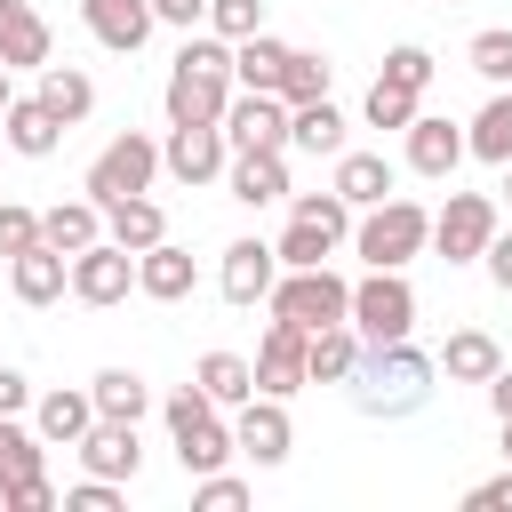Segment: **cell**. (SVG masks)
Segmentation results:
<instances>
[{
    "label": "cell",
    "instance_id": "6da1fadb",
    "mask_svg": "<svg viewBox=\"0 0 512 512\" xmlns=\"http://www.w3.org/2000/svg\"><path fill=\"white\" fill-rule=\"evenodd\" d=\"M232 104V40L224 32H192L168 64V128H192V120H224Z\"/></svg>",
    "mask_w": 512,
    "mask_h": 512
},
{
    "label": "cell",
    "instance_id": "7a4b0ae2",
    "mask_svg": "<svg viewBox=\"0 0 512 512\" xmlns=\"http://www.w3.org/2000/svg\"><path fill=\"white\" fill-rule=\"evenodd\" d=\"M352 400L368 416H416L432 400V360L400 336V344H360V368H352Z\"/></svg>",
    "mask_w": 512,
    "mask_h": 512
},
{
    "label": "cell",
    "instance_id": "3957f363",
    "mask_svg": "<svg viewBox=\"0 0 512 512\" xmlns=\"http://www.w3.org/2000/svg\"><path fill=\"white\" fill-rule=\"evenodd\" d=\"M160 416H168V440H176V464L200 480V472H224L232 456H240V440H232V424L216 416V400L200 392V384H184V392H168L160 400Z\"/></svg>",
    "mask_w": 512,
    "mask_h": 512
},
{
    "label": "cell",
    "instance_id": "277c9868",
    "mask_svg": "<svg viewBox=\"0 0 512 512\" xmlns=\"http://www.w3.org/2000/svg\"><path fill=\"white\" fill-rule=\"evenodd\" d=\"M264 304H272V320H296V328L312 336V328L352 320V280H344V272H328V264H304V272H280Z\"/></svg>",
    "mask_w": 512,
    "mask_h": 512
},
{
    "label": "cell",
    "instance_id": "5b68a950",
    "mask_svg": "<svg viewBox=\"0 0 512 512\" xmlns=\"http://www.w3.org/2000/svg\"><path fill=\"white\" fill-rule=\"evenodd\" d=\"M352 248H360L368 264H392V272H400L408 256H424V248H432V208H416V200H400V192H392V200H376V208L352 224Z\"/></svg>",
    "mask_w": 512,
    "mask_h": 512
},
{
    "label": "cell",
    "instance_id": "8992f818",
    "mask_svg": "<svg viewBox=\"0 0 512 512\" xmlns=\"http://www.w3.org/2000/svg\"><path fill=\"white\" fill-rule=\"evenodd\" d=\"M152 176H160V144L128 128V136H112V144L88 160L80 192H88L96 208H112V200H136V192H152Z\"/></svg>",
    "mask_w": 512,
    "mask_h": 512
},
{
    "label": "cell",
    "instance_id": "52a82bcc",
    "mask_svg": "<svg viewBox=\"0 0 512 512\" xmlns=\"http://www.w3.org/2000/svg\"><path fill=\"white\" fill-rule=\"evenodd\" d=\"M352 328H360L368 344L416 336V288H408L392 264H368V280H352Z\"/></svg>",
    "mask_w": 512,
    "mask_h": 512
},
{
    "label": "cell",
    "instance_id": "ba28073f",
    "mask_svg": "<svg viewBox=\"0 0 512 512\" xmlns=\"http://www.w3.org/2000/svg\"><path fill=\"white\" fill-rule=\"evenodd\" d=\"M488 240H496V200L488 192H448V208L432 216V248L448 264H480Z\"/></svg>",
    "mask_w": 512,
    "mask_h": 512
},
{
    "label": "cell",
    "instance_id": "9c48e42d",
    "mask_svg": "<svg viewBox=\"0 0 512 512\" xmlns=\"http://www.w3.org/2000/svg\"><path fill=\"white\" fill-rule=\"evenodd\" d=\"M160 168H168L176 184H216V176L232 168V136H224V120L168 128V144H160Z\"/></svg>",
    "mask_w": 512,
    "mask_h": 512
},
{
    "label": "cell",
    "instance_id": "30bf717a",
    "mask_svg": "<svg viewBox=\"0 0 512 512\" xmlns=\"http://www.w3.org/2000/svg\"><path fill=\"white\" fill-rule=\"evenodd\" d=\"M224 136H232V152H288V96L240 88L224 104Z\"/></svg>",
    "mask_w": 512,
    "mask_h": 512
},
{
    "label": "cell",
    "instance_id": "8fae6325",
    "mask_svg": "<svg viewBox=\"0 0 512 512\" xmlns=\"http://www.w3.org/2000/svg\"><path fill=\"white\" fill-rule=\"evenodd\" d=\"M128 288H136V248H120L112 232H104V240H88V248L72 256V296H80V304H96V312H104V304H120Z\"/></svg>",
    "mask_w": 512,
    "mask_h": 512
},
{
    "label": "cell",
    "instance_id": "7c38bea8",
    "mask_svg": "<svg viewBox=\"0 0 512 512\" xmlns=\"http://www.w3.org/2000/svg\"><path fill=\"white\" fill-rule=\"evenodd\" d=\"M232 440H240V456L248 464H288V448H296V424H288V400H272V392H256V400H240V416H232Z\"/></svg>",
    "mask_w": 512,
    "mask_h": 512
},
{
    "label": "cell",
    "instance_id": "4fadbf2b",
    "mask_svg": "<svg viewBox=\"0 0 512 512\" xmlns=\"http://www.w3.org/2000/svg\"><path fill=\"white\" fill-rule=\"evenodd\" d=\"M304 328L296 320H272L264 328V344H256V392H272V400H288V392H304L312 384V368H304Z\"/></svg>",
    "mask_w": 512,
    "mask_h": 512
},
{
    "label": "cell",
    "instance_id": "5bb4252c",
    "mask_svg": "<svg viewBox=\"0 0 512 512\" xmlns=\"http://www.w3.org/2000/svg\"><path fill=\"white\" fill-rule=\"evenodd\" d=\"M272 280H280V248H272V240H232V248H224V264H216L224 304H264V296H272Z\"/></svg>",
    "mask_w": 512,
    "mask_h": 512
},
{
    "label": "cell",
    "instance_id": "9a60e30c",
    "mask_svg": "<svg viewBox=\"0 0 512 512\" xmlns=\"http://www.w3.org/2000/svg\"><path fill=\"white\" fill-rule=\"evenodd\" d=\"M0 64H8V72L56 64V32H48V16H40L32 0H0Z\"/></svg>",
    "mask_w": 512,
    "mask_h": 512
},
{
    "label": "cell",
    "instance_id": "2e32d148",
    "mask_svg": "<svg viewBox=\"0 0 512 512\" xmlns=\"http://www.w3.org/2000/svg\"><path fill=\"white\" fill-rule=\"evenodd\" d=\"M400 136H408V168H416V176H432V184H448V176H456V160L472 152V144H464V128H456V120H440V112H416Z\"/></svg>",
    "mask_w": 512,
    "mask_h": 512
},
{
    "label": "cell",
    "instance_id": "e0dca14e",
    "mask_svg": "<svg viewBox=\"0 0 512 512\" xmlns=\"http://www.w3.org/2000/svg\"><path fill=\"white\" fill-rule=\"evenodd\" d=\"M8 288H16V304H56L72 288V256L48 248V240H32L24 256H8Z\"/></svg>",
    "mask_w": 512,
    "mask_h": 512
},
{
    "label": "cell",
    "instance_id": "ac0fdd59",
    "mask_svg": "<svg viewBox=\"0 0 512 512\" xmlns=\"http://www.w3.org/2000/svg\"><path fill=\"white\" fill-rule=\"evenodd\" d=\"M80 16H88V32L112 48V56H136L144 40H152V0H80Z\"/></svg>",
    "mask_w": 512,
    "mask_h": 512
},
{
    "label": "cell",
    "instance_id": "d6986e66",
    "mask_svg": "<svg viewBox=\"0 0 512 512\" xmlns=\"http://www.w3.org/2000/svg\"><path fill=\"white\" fill-rule=\"evenodd\" d=\"M136 288H144L152 304H184V296L200 288V272H192V248H176V240H152V248L136 256Z\"/></svg>",
    "mask_w": 512,
    "mask_h": 512
},
{
    "label": "cell",
    "instance_id": "ffe728a7",
    "mask_svg": "<svg viewBox=\"0 0 512 512\" xmlns=\"http://www.w3.org/2000/svg\"><path fill=\"white\" fill-rule=\"evenodd\" d=\"M80 464H88L96 480H136V464H144V448H136V424H120V416H96V424H88V440H80Z\"/></svg>",
    "mask_w": 512,
    "mask_h": 512
},
{
    "label": "cell",
    "instance_id": "44dd1931",
    "mask_svg": "<svg viewBox=\"0 0 512 512\" xmlns=\"http://www.w3.org/2000/svg\"><path fill=\"white\" fill-rule=\"evenodd\" d=\"M88 424H96V392H40V400H32V432H40L48 448H80Z\"/></svg>",
    "mask_w": 512,
    "mask_h": 512
},
{
    "label": "cell",
    "instance_id": "7402d4cb",
    "mask_svg": "<svg viewBox=\"0 0 512 512\" xmlns=\"http://www.w3.org/2000/svg\"><path fill=\"white\" fill-rule=\"evenodd\" d=\"M224 184H232L240 208H272V200H288V160L280 152H232Z\"/></svg>",
    "mask_w": 512,
    "mask_h": 512
},
{
    "label": "cell",
    "instance_id": "603a6c76",
    "mask_svg": "<svg viewBox=\"0 0 512 512\" xmlns=\"http://www.w3.org/2000/svg\"><path fill=\"white\" fill-rule=\"evenodd\" d=\"M360 328L352 320H336V328H312V344H304V368H312V384H352V368H360Z\"/></svg>",
    "mask_w": 512,
    "mask_h": 512
},
{
    "label": "cell",
    "instance_id": "cb8c5ba5",
    "mask_svg": "<svg viewBox=\"0 0 512 512\" xmlns=\"http://www.w3.org/2000/svg\"><path fill=\"white\" fill-rule=\"evenodd\" d=\"M392 184H400V168H392L384 152H336V192H344L352 208H376V200H392Z\"/></svg>",
    "mask_w": 512,
    "mask_h": 512
},
{
    "label": "cell",
    "instance_id": "d4e9b609",
    "mask_svg": "<svg viewBox=\"0 0 512 512\" xmlns=\"http://www.w3.org/2000/svg\"><path fill=\"white\" fill-rule=\"evenodd\" d=\"M496 368H504V352H496L488 328H456V336L440 344V376H448V384H488Z\"/></svg>",
    "mask_w": 512,
    "mask_h": 512
},
{
    "label": "cell",
    "instance_id": "484cf974",
    "mask_svg": "<svg viewBox=\"0 0 512 512\" xmlns=\"http://www.w3.org/2000/svg\"><path fill=\"white\" fill-rule=\"evenodd\" d=\"M32 96H40V104H48V112H56L64 128L96 112V80H88L80 64H40V88H32Z\"/></svg>",
    "mask_w": 512,
    "mask_h": 512
},
{
    "label": "cell",
    "instance_id": "4316f807",
    "mask_svg": "<svg viewBox=\"0 0 512 512\" xmlns=\"http://www.w3.org/2000/svg\"><path fill=\"white\" fill-rule=\"evenodd\" d=\"M0 120H8V144H16L24 160H48V152L64 144V120H56V112H48L40 96H16V104H8Z\"/></svg>",
    "mask_w": 512,
    "mask_h": 512
},
{
    "label": "cell",
    "instance_id": "83f0119b",
    "mask_svg": "<svg viewBox=\"0 0 512 512\" xmlns=\"http://www.w3.org/2000/svg\"><path fill=\"white\" fill-rule=\"evenodd\" d=\"M192 384H200L216 408H240V400H256V360H240V352H200Z\"/></svg>",
    "mask_w": 512,
    "mask_h": 512
},
{
    "label": "cell",
    "instance_id": "f1b7e54d",
    "mask_svg": "<svg viewBox=\"0 0 512 512\" xmlns=\"http://www.w3.org/2000/svg\"><path fill=\"white\" fill-rule=\"evenodd\" d=\"M280 72H288V40H272V32L232 40V80H240V88H272V96H280Z\"/></svg>",
    "mask_w": 512,
    "mask_h": 512
},
{
    "label": "cell",
    "instance_id": "f546056e",
    "mask_svg": "<svg viewBox=\"0 0 512 512\" xmlns=\"http://www.w3.org/2000/svg\"><path fill=\"white\" fill-rule=\"evenodd\" d=\"M288 144L296 152H344V112L328 104V96H312V104H288Z\"/></svg>",
    "mask_w": 512,
    "mask_h": 512
},
{
    "label": "cell",
    "instance_id": "4dcf8cb0",
    "mask_svg": "<svg viewBox=\"0 0 512 512\" xmlns=\"http://www.w3.org/2000/svg\"><path fill=\"white\" fill-rule=\"evenodd\" d=\"M40 240L64 248V256H80L88 240H104V208H96V200H56V208L40 216Z\"/></svg>",
    "mask_w": 512,
    "mask_h": 512
},
{
    "label": "cell",
    "instance_id": "1f68e13d",
    "mask_svg": "<svg viewBox=\"0 0 512 512\" xmlns=\"http://www.w3.org/2000/svg\"><path fill=\"white\" fill-rule=\"evenodd\" d=\"M464 144H472V160H488V168H504V160H512V88H496V96L472 112Z\"/></svg>",
    "mask_w": 512,
    "mask_h": 512
},
{
    "label": "cell",
    "instance_id": "d6a6232c",
    "mask_svg": "<svg viewBox=\"0 0 512 512\" xmlns=\"http://www.w3.org/2000/svg\"><path fill=\"white\" fill-rule=\"evenodd\" d=\"M104 232H112L120 248H136V256H144L152 240H168V216H160V200H144V192H136V200H112V208H104Z\"/></svg>",
    "mask_w": 512,
    "mask_h": 512
},
{
    "label": "cell",
    "instance_id": "836d02e7",
    "mask_svg": "<svg viewBox=\"0 0 512 512\" xmlns=\"http://www.w3.org/2000/svg\"><path fill=\"white\" fill-rule=\"evenodd\" d=\"M40 464H48V440L24 432L16 416H0V496H8L16 480H40Z\"/></svg>",
    "mask_w": 512,
    "mask_h": 512
},
{
    "label": "cell",
    "instance_id": "e575fe53",
    "mask_svg": "<svg viewBox=\"0 0 512 512\" xmlns=\"http://www.w3.org/2000/svg\"><path fill=\"white\" fill-rule=\"evenodd\" d=\"M88 392H96V416H120V424H136V416L152 408V384H144L136 368H104Z\"/></svg>",
    "mask_w": 512,
    "mask_h": 512
},
{
    "label": "cell",
    "instance_id": "d590c367",
    "mask_svg": "<svg viewBox=\"0 0 512 512\" xmlns=\"http://www.w3.org/2000/svg\"><path fill=\"white\" fill-rule=\"evenodd\" d=\"M464 64H472L488 88H512V24H488V32H472Z\"/></svg>",
    "mask_w": 512,
    "mask_h": 512
},
{
    "label": "cell",
    "instance_id": "8d00e7d4",
    "mask_svg": "<svg viewBox=\"0 0 512 512\" xmlns=\"http://www.w3.org/2000/svg\"><path fill=\"white\" fill-rule=\"evenodd\" d=\"M280 96H288V104H312V96H328V56H312V48H288Z\"/></svg>",
    "mask_w": 512,
    "mask_h": 512
},
{
    "label": "cell",
    "instance_id": "74e56055",
    "mask_svg": "<svg viewBox=\"0 0 512 512\" xmlns=\"http://www.w3.org/2000/svg\"><path fill=\"white\" fill-rule=\"evenodd\" d=\"M424 104H416V88H400V80H376L368 88V128H408Z\"/></svg>",
    "mask_w": 512,
    "mask_h": 512
},
{
    "label": "cell",
    "instance_id": "f35d334b",
    "mask_svg": "<svg viewBox=\"0 0 512 512\" xmlns=\"http://www.w3.org/2000/svg\"><path fill=\"white\" fill-rule=\"evenodd\" d=\"M384 80H400V88H432V48H416V40H400L392 56H384Z\"/></svg>",
    "mask_w": 512,
    "mask_h": 512
},
{
    "label": "cell",
    "instance_id": "ab89813d",
    "mask_svg": "<svg viewBox=\"0 0 512 512\" xmlns=\"http://www.w3.org/2000/svg\"><path fill=\"white\" fill-rule=\"evenodd\" d=\"M192 504H200V512H240V504H248V480H232V472H200V480H192Z\"/></svg>",
    "mask_w": 512,
    "mask_h": 512
},
{
    "label": "cell",
    "instance_id": "60d3db41",
    "mask_svg": "<svg viewBox=\"0 0 512 512\" xmlns=\"http://www.w3.org/2000/svg\"><path fill=\"white\" fill-rule=\"evenodd\" d=\"M208 24L224 40H248V32H264V0H208Z\"/></svg>",
    "mask_w": 512,
    "mask_h": 512
},
{
    "label": "cell",
    "instance_id": "b9f144b4",
    "mask_svg": "<svg viewBox=\"0 0 512 512\" xmlns=\"http://www.w3.org/2000/svg\"><path fill=\"white\" fill-rule=\"evenodd\" d=\"M32 240H40V216L16 208V200H0V256H24Z\"/></svg>",
    "mask_w": 512,
    "mask_h": 512
},
{
    "label": "cell",
    "instance_id": "7bdbcfd3",
    "mask_svg": "<svg viewBox=\"0 0 512 512\" xmlns=\"http://www.w3.org/2000/svg\"><path fill=\"white\" fill-rule=\"evenodd\" d=\"M64 512H120V480H80V488H64Z\"/></svg>",
    "mask_w": 512,
    "mask_h": 512
},
{
    "label": "cell",
    "instance_id": "ee69618b",
    "mask_svg": "<svg viewBox=\"0 0 512 512\" xmlns=\"http://www.w3.org/2000/svg\"><path fill=\"white\" fill-rule=\"evenodd\" d=\"M0 512H56V488H48V472H40V480H16V488L0 496Z\"/></svg>",
    "mask_w": 512,
    "mask_h": 512
},
{
    "label": "cell",
    "instance_id": "f6af8a7d",
    "mask_svg": "<svg viewBox=\"0 0 512 512\" xmlns=\"http://www.w3.org/2000/svg\"><path fill=\"white\" fill-rule=\"evenodd\" d=\"M472 512H512V472H496V480H480L472 496H464Z\"/></svg>",
    "mask_w": 512,
    "mask_h": 512
},
{
    "label": "cell",
    "instance_id": "bcb514c9",
    "mask_svg": "<svg viewBox=\"0 0 512 512\" xmlns=\"http://www.w3.org/2000/svg\"><path fill=\"white\" fill-rule=\"evenodd\" d=\"M152 16L176 24V32H192V24H208V0H152Z\"/></svg>",
    "mask_w": 512,
    "mask_h": 512
},
{
    "label": "cell",
    "instance_id": "7dc6e473",
    "mask_svg": "<svg viewBox=\"0 0 512 512\" xmlns=\"http://www.w3.org/2000/svg\"><path fill=\"white\" fill-rule=\"evenodd\" d=\"M480 264H488V280H496V288H504V296H512V232H496V240H488V256H480Z\"/></svg>",
    "mask_w": 512,
    "mask_h": 512
},
{
    "label": "cell",
    "instance_id": "c3c4849f",
    "mask_svg": "<svg viewBox=\"0 0 512 512\" xmlns=\"http://www.w3.org/2000/svg\"><path fill=\"white\" fill-rule=\"evenodd\" d=\"M24 408H32V384L16 368H0V416H24Z\"/></svg>",
    "mask_w": 512,
    "mask_h": 512
},
{
    "label": "cell",
    "instance_id": "681fc988",
    "mask_svg": "<svg viewBox=\"0 0 512 512\" xmlns=\"http://www.w3.org/2000/svg\"><path fill=\"white\" fill-rule=\"evenodd\" d=\"M488 408H496V424L512 416V368H496V376H488Z\"/></svg>",
    "mask_w": 512,
    "mask_h": 512
},
{
    "label": "cell",
    "instance_id": "f907efd6",
    "mask_svg": "<svg viewBox=\"0 0 512 512\" xmlns=\"http://www.w3.org/2000/svg\"><path fill=\"white\" fill-rule=\"evenodd\" d=\"M8 104H16V88H8V64H0V112H8Z\"/></svg>",
    "mask_w": 512,
    "mask_h": 512
},
{
    "label": "cell",
    "instance_id": "816d5d0a",
    "mask_svg": "<svg viewBox=\"0 0 512 512\" xmlns=\"http://www.w3.org/2000/svg\"><path fill=\"white\" fill-rule=\"evenodd\" d=\"M504 456H512V416H504Z\"/></svg>",
    "mask_w": 512,
    "mask_h": 512
},
{
    "label": "cell",
    "instance_id": "f5cc1de1",
    "mask_svg": "<svg viewBox=\"0 0 512 512\" xmlns=\"http://www.w3.org/2000/svg\"><path fill=\"white\" fill-rule=\"evenodd\" d=\"M504 192H512V160H504Z\"/></svg>",
    "mask_w": 512,
    "mask_h": 512
}]
</instances>
